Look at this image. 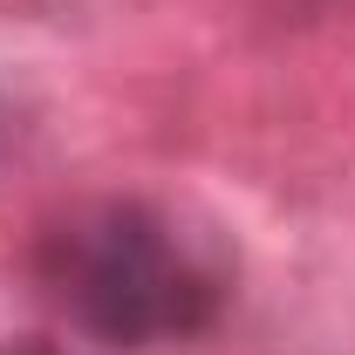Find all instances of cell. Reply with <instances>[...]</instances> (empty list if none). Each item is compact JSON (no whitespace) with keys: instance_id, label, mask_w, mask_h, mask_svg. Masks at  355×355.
<instances>
[{"instance_id":"obj_1","label":"cell","mask_w":355,"mask_h":355,"mask_svg":"<svg viewBox=\"0 0 355 355\" xmlns=\"http://www.w3.org/2000/svg\"><path fill=\"white\" fill-rule=\"evenodd\" d=\"M62 294L96 342L144 349L157 335H198L219 314L212 273L171 246L150 205H103L62 232Z\"/></svg>"},{"instance_id":"obj_2","label":"cell","mask_w":355,"mask_h":355,"mask_svg":"<svg viewBox=\"0 0 355 355\" xmlns=\"http://www.w3.org/2000/svg\"><path fill=\"white\" fill-rule=\"evenodd\" d=\"M0 355H55V342H35V335H28V342H7Z\"/></svg>"}]
</instances>
